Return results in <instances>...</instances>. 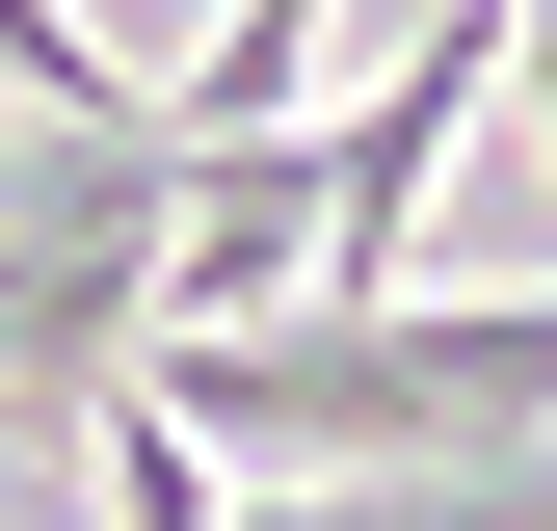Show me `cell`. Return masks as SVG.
<instances>
[{"label": "cell", "mask_w": 557, "mask_h": 531, "mask_svg": "<svg viewBox=\"0 0 557 531\" xmlns=\"http://www.w3.org/2000/svg\"><path fill=\"white\" fill-rule=\"evenodd\" d=\"M133 398L265 479H505L557 452V293H319L265 346H133Z\"/></svg>", "instance_id": "obj_1"}, {"label": "cell", "mask_w": 557, "mask_h": 531, "mask_svg": "<svg viewBox=\"0 0 557 531\" xmlns=\"http://www.w3.org/2000/svg\"><path fill=\"white\" fill-rule=\"evenodd\" d=\"M293 81H319V0H213V53L160 81V133H186V160H265V133H293Z\"/></svg>", "instance_id": "obj_2"}]
</instances>
